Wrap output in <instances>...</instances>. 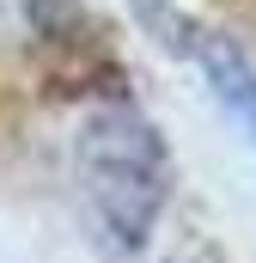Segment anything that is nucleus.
I'll use <instances>...</instances> for the list:
<instances>
[{
    "mask_svg": "<svg viewBox=\"0 0 256 263\" xmlns=\"http://www.w3.org/2000/svg\"><path fill=\"white\" fill-rule=\"evenodd\" d=\"M177 31H183L177 43L189 49V62L201 67V73H207V86L220 92V104H226V110L256 135V67L244 62L226 37H214V31H195V25H177Z\"/></svg>",
    "mask_w": 256,
    "mask_h": 263,
    "instance_id": "2",
    "label": "nucleus"
},
{
    "mask_svg": "<svg viewBox=\"0 0 256 263\" xmlns=\"http://www.w3.org/2000/svg\"><path fill=\"white\" fill-rule=\"evenodd\" d=\"M79 178H86L98 220L122 245H140L165 202V153L153 129L134 110H98L79 135Z\"/></svg>",
    "mask_w": 256,
    "mask_h": 263,
    "instance_id": "1",
    "label": "nucleus"
}]
</instances>
